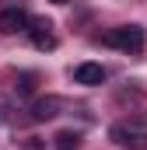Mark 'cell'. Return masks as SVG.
<instances>
[{
    "label": "cell",
    "instance_id": "1",
    "mask_svg": "<svg viewBox=\"0 0 147 150\" xmlns=\"http://www.w3.org/2000/svg\"><path fill=\"white\" fill-rule=\"evenodd\" d=\"M102 42L109 45V49H119V52H126V56H133V52H140L144 49V28L140 25H123V28H109Z\"/></svg>",
    "mask_w": 147,
    "mask_h": 150
},
{
    "label": "cell",
    "instance_id": "2",
    "mask_svg": "<svg viewBox=\"0 0 147 150\" xmlns=\"http://www.w3.org/2000/svg\"><path fill=\"white\" fill-rule=\"evenodd\" d=\"M112 143L123 150H147V129H137V126H126V122H116L109 129Z\"/></svg>",
    "mask_w": 147,
    "mask_h": 150
},
{
    "label": "cell",
    "instance_id": "3",
    "mask_svg": "<svg viewBox=\"0 0 147 150\" xmlns=\"http://www.w3.org/2000/svg\"><path fill=\"white\" fill-rule=\"evenodd\" d=\"M25 32L32 35V45H35V49H56L53 21H46V18H28V28H25Z\"/></svg>",
    "mask_w": 147,
    "mask_h": 150
},
{
    "label": "cell",
    "instance_id": "4",
    "mask_svg": "<svg viewBox=\"0 0 147 150\" xmlns=\"http://www.w3.org/2000/svg\"><path fill=\"white\" fill-rule=\"evenodd\" d=\"M25 28H28V14H25L21 7L0 11V32H4V35H18V32H25Z\"/></svg>",
    "mask_w": 147,
    "mask_h": 150
},
{
    "label": "cell",
    "instance_id": "5",
    "mask_svg": "<svg viewBox=\"0 0 147 150\" xmlns=\"http://www.w3.org/2000/svg\"><path fill=\"white\" fill-rule=\"evenodd\" d=\"M74 80L84 87H98V84H105V67L102 63H81L74 70Z\"/></svg>",
    "mask_w": 147,
    "mask_h": 150
},
{
    "label": "cell",
    "instance_id": "6",
    "mask_svg": "<svg viewBox=\"0 0 147 150\" xmlns=\"http://www.w3.org/2000/svg\"><path fill=\"white\" fill-rule=\"evenodd\" d=\"M63 108V101L56 98V94H46V98H39L35 105H32V119L35 122H46V119H56Z\"/></svg>",
    "mask_w": 147,
    "mask_h": 150
},
{
    "label": "cell",
    "instance_id": "7",
    "mask_svg": "<svg viewBox=\"0 0 147 150\" xmlns=\"http://www.w3.org/2000/svg\"><path fill=\"white\" fill-rule=\"evenodd\" d=\"M56 150H77L81 147V133H74V129H63V133H56Z\"/></svg>",
    "mask_w": 147,
    "mask_h": 150
},
{
    "label": "cell",
    "instance_id": "8",
    "mask_svg": "<svg viewBox=\"0 0 147 150\" xmlns=\"http://www.w3.org/2000/svg\"><path fill=\"white\" fill-rule=\"evenodd\" d=\"M14 91H18V94H32V91H35V74H21L14 80Z\"/></svg>",
    "mask_w": 147,
    "mask_h": 150
},
{
    "label": "cell",
    "instance_id": "9",
    "mask_svg": "<svg viewBox=\"0 0 147 150\" xmlns=\"http://www.w3.org/2000/svg\"><path fill=\"white\" fill-rule=\"evenodd\" d=\"M21 150H46V140H39V136H28V140L21 143Z\"/></svg>",
    "mask_w": 147,
    "mask_h": 150
},
{
    "label": "cell",
    "instance_id": "10",
    "mask_svg": "<svg viewBox=\"0 0 147 150\" xmlns=\"http://www.w3.org/2000/svg\"><path fill=\"white\" fill-rule=\"evenodd\" d=\"M53 4H67V0H53Z\"/></svg>",
    "mask_w": 147,
    "mask_h": 150
}]
</instances>
